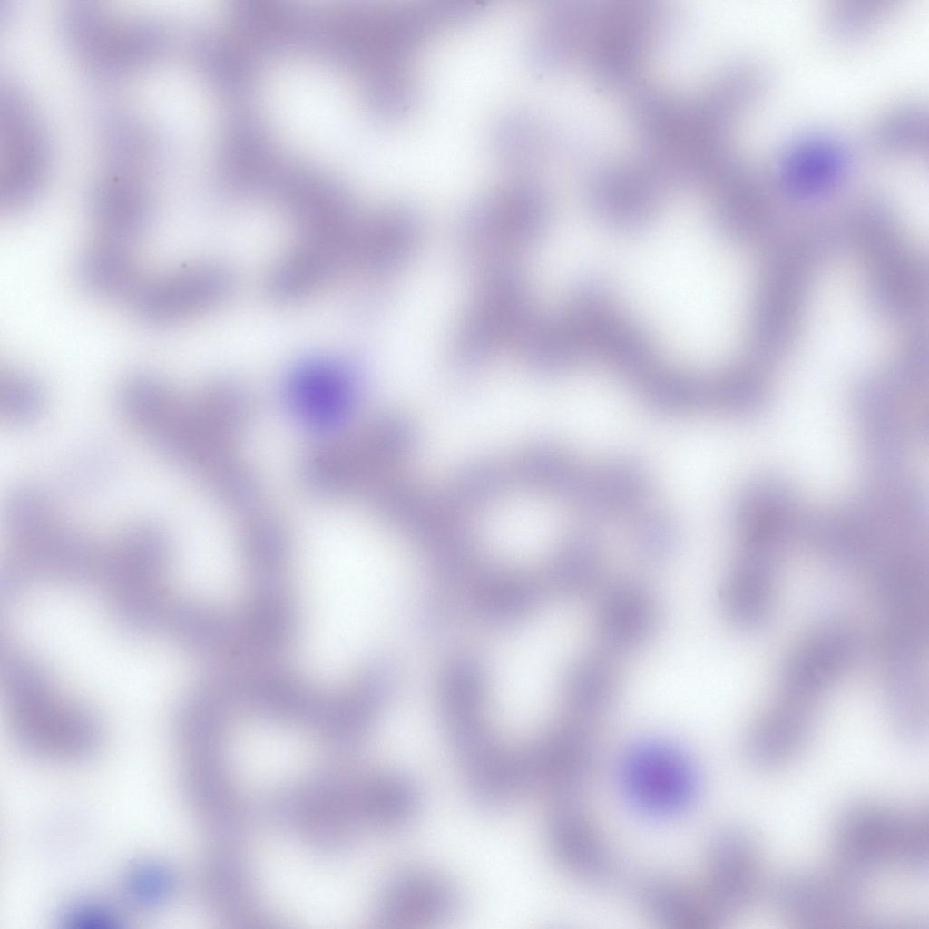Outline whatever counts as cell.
Instances as JSON below:
<instances>
[{
    "label": "cell",
    "instance_id": "1f68e13d",
    "mask_svg": "<svg viewBox=\"0 0 929 929\" xmlns=\"http://www.w3.org/2000/svg\"><path fill=\"white\" fill-rule=\"evenodd\" d=\"M128 894L143 905H155L168 898L173 888V877L163 865L143 863L136 865L127 876Z\"/></svg>",
    "mask_w": 929,
    "mask_h": 929
},
{
    "label": "cell",
    "instance_id": "4fadbf2b",
    "mask_svg": "<svg viewBox=\"0 0 929 929\" xmlns=\"http://www.w3.org/2000/svg\"><path fill=\"white\" fill-rule=\"evenodd\" d=\"M759 880L760 855L751 835L738 827L719 831L709 844L701 889L722 922L750 905Z\"/></svg>",
    "mask_w": 929,
    "mask_h": 929
},
{
    "label": "cell",
    "instance_id": "ffe728a7",
    "mask_svg": "<svg viewBox=\"0 0 929 929\" xmlns=\"http://www.w3.org/2000/svg\"><path fill=\"white\" fill-rule=\"evenodd\" d=\"M816 716V709L776 699L748 733L745 753L748 762L766 770L788 764L809 738Z\"/></svg>",
    "mask_w": 929,
    "mask_h": 929
},
{
    "label": "cell",
    "instance_id": "83f0119b",
    "mask_svg": "<svg viewBox=\"0 0 929 929\" xmlns=\"http://www.w3.org/2000/svg\"><path fill=\"white\" fill-rule=\"evenodd\" d=\"M870 138L881 152L921 156L927 151V111L920 103H913L892 108L875 122Z\"/></svg>",
    "mask_w": 929,
    "mask_h": 929
},
{
    "label": "cell",
    "instance_id": "3957f363",
    "mask_svg": "<svg viewBox=\"0 0 929 929\" xmlns=\"http://www.w3.org/2000/svg\"><path fill=\"white\" fill-rule=\"evenodd\" d=\"M832 842L835 864L860 878L885 867L921 874L928 867V808L856 804L837 818Z\"/></svg>",
    "mask_w": 929,
    "mask_h": 929
},
{
    "label": "cell",
    "instance_id": "d6a6232c",
    "mask_svg": "<svg viewBox=\"0 0 929 929\" xmlns=\"http://www.w3.org/2000/svg\"><path fill=\"white\" fill-rule=\"evenodd\" d=\"M606 670L597 664H585L573 678L574 693L581 701L579 707L594 712L604 707L605 699L608 700L611 692V680Z\"/></svg>",
    "mask_w": 929,
    "mask_h": 929
},
{
    "label": "cell",
    "instance_id": "8992f818",
    "mask_svg": "<svg viewBox=\"0 0 929 929\" xmlns=\"http://www.w3.org/2000/svg\"><path fill=\"white\" fill-rule=\"evenodd\" d=\"M862 878L835 865L777 877L770 886L772 906L785 920L808 928L844 927L864 909Z\"/></svg>",
    "mask_w": 929,
    "mask_h": 929
},
{
    "label": "cell",
    "instance_id": "603a6c76",
    "mask_svg": "<svg viewBox=\"0 0 929 929\" xmlns=\"http://www.w3.org/2000/svg\"><path fill=\"white\" fill-rule=\"evenodd\" d=\"M77 274L82 285L92 294L129 302L145 278L130 244L103 238L82 252Z\"/></svg>",
    "mask_w": 929,
    "mask_h": 929
},
{
    "label": "cell",
    "instance_id": "6da1fadb",
    "mask_svg": "<svg viewBox=\"0 0 929 929\" xmlns=\"http://www.w3.org/2000/svg\"><path fill=\"white\" fill-rule=\"evenodd\" d=\"M259 100L279 140L317 165L349 171L367 140L357 89L323 63L279 61L266 72Z\"/></svg>",
    "mask_w": 929,
    "mask_h": 929
},
{
    "label": "cell",
    "instance_id": "30bf717a",
    "mask_svg": "<svg viewBox=\"0 0 929 929\" xmlns=\"http://www.w3.org/2000/svg\"><path fill=\"white\" fill-rule=\"evenodd\" d=\"M230 288L231 278L225 268L196 263L144 278L130 303L142 321L168 326L214 308Z\"/></svg>",
    "mask_w": 929,
    "mask_h": 929
},
{
    "label": "cell",
    "instance_id": "e0dca14e",
    "mask_svg": "<svg viewBox=\"0 0 929 929\" xmlns=\"http://www.w3.org/2000/svg\"><path fill=\"white\" fill-rule=\"evenodd\" d=\"M546 835L553 856L574 876L594 884L611 876V856L581 796L551 802Z\"/></svg>",
    "mask_w": 929,
    "mask_h": 929
},
{
    "label": "cell",
    "instance_id": "9c48e42d",
    "mask_svg": "<svg viewBox=\"0 0 929 929\" xmlns=\"http://www.w3.org/2000/svg\"><path fill=\"white\" fill-rule=\"evenodd\" d=\"M858 644L855 631L844 622L830 621L819 625L787 657L777 699L817 709L819 698L853 664Z\"/></svg>",
    "mask_w": 929,
    "mask_h": 929
},
{
    "label": "cell",
    "instance_id": "9a60e30c",
    "mask_svg": "<svg viewBox=\"0 0 929 929\" xmlns=\"http://www.w3.org/2000/svg\"><path fill=\"white\" fill-rule=\"evenodd\" d=\"M664 181L666 179L650 160L612 165L593 179L591 204L609 226L637 230L654 212Z\"/></svg>",
    "mask_w": 929,
    "mask_h": 929
},
{
    "label": "cell",
    "instance_id": "5b68a950",
    "mask_svg": "<svg viewBox=\"0 0 929 929\" xmlns=\"http://www.w3.org/2000/svg\"><path fill=\"white\" fill-rule=\"evenodd\" d=\"M283 814L311 844L322 849L342 848L354 842L367 816L365 776H327L293 790Z\"/></svg>",
    "mask_w": 929,
    "mask_h": 929
},
{
    "label": "cell",
    "instance_id": "277c9868",
    "mask_svg": "<svg viewBox=\"0 0 929 929\" xmlns=\"http://www.w3.org/2000/svg\"><path fill=\"white\" fill-rule=\"evenodd\" d=\"M621 789L644 817L670 818L691 806L699 773L689 755L670 742L642 740L630 747L619 768Z\"/></svg>",
    "mask_w": 929,
    "mask_h": 929
},
{
    "label": "cell",
    "instance_id": "ac0fdd59",
    "mask_svg": "<svg viewBox=\"0 0 929 929\" xmlns=\"http://www.w3.org/2000/svg\"><path fill=\"white\" fill-rule=\"evenodd\" d=\"M526 297L513 272L494 274L468 315L457 341L465 357H478L523 330L527 319Z\"/></svg>",
    "mask_w": 929,
    "mask_h": 929
},
{
    "label": "cell",
    "instance_id": "cb8c5ba5",
    "mask_svg": "<svg viewBox=\"0 0 929 929\" xmlns=\"http://www.w3.org/2000/svg\"><path fill=\"white\" fill-rule=\"evenodd\" d=\"M206 871L208 896L221 920L241 924L261 920V908L251 876L238 856L219 854Z\"/></svg>",
    "mask_w": 929,
    "mask_h": 929
},
{
    "label": "cell",
    "instance_id": "f1b7e54d",
    "mask_svg": "<svg viewBox=\"0 0 929 929\" xmlns=\"http://www.w3.org/2000/svg\"><path fill=\"white\" fill-rule=\"evenodd\" d=\"M894 0H838L828 4L823 22L839 38L861 36L883 23L895 8Z\"/></svg>",
    "mask_w": 929,
    "mask_h": 929
},
{
    "label": "cell",
    "instance_id": "4316f807",
    "mask_svg": "<svg viewBox=\"0 0 929 929\" xmlns=\"http://www.w3.org/2000/svg\"><path fill=\"white\" fill-rule=\"evenodd\" d=\"M481 526L485 537L498 544L526 546L551 526V521L541 501L525 494L493 505Z\"/></svg>",
    "mask_w": 929,
    "mask_h": 929
},
{
    "label": "cell",
    "instance_id": "4dcf8cb0",
    "mask_svg": "<svg viewBox=\"0 0 929 929\" xmlns=\"http://www.w3.org/2000/svg\"><path fill=\"white\" fill-rule=\"evenodd\" d=\"M43 403L42 389L34 377L16 370L2 375L1 407L7 420L15 423L34 420L41 413Z\"/></svg>",
    "mask_w": 929,
    "mask_h": 929
},
{
    "label": "cell",
    "instance_id": "8fae6325",
    "mask_svg": "<svg viewBox=\"0 0 929 929\" xmlns=\"http://www.w3.org/2000/svg\"><path fill=\"white\" fill-rule=\"evenodd\" d=\"M355 373L344 362L327 357L305 359L288 374L286 405L306 427L324 435L340 429L356 396Z\"/></svg>",
    "mask_w": 929,
    "mask_h": 929
},
{
    "label": "cell",
    "instance_id": "2e32d148",
    "mask_svg": "<svg viewBox=\"0 0 929 929\" xmlns=\"http://www.w3.org/2000/svg\"><path fill=\"white\" fill-rule=\"evenodd\" d=\"M352 230L302 233L300 240L272 269L270 295L280 301L303 298L322 287L341 266L350 264Z\"/></svg>",
    "mask_w": 929,
    "mask_h": 929
},
{
    "label": "cell",
    "instance_id": "7a4b0ae2",
    "mask_svg": "<svg viewBox=\"0 0 929 929\" xmlns=\"http://www.w3.org/2000/svg\"><path fill=\"white\" fill-rule=\"evenodd\" d=\"M15 738L37 754L78 756L88 753L101 736L97 719L86 708L64 699L44 667L20 656L2 670Z\"/></svg>",
    "mask_w": 929,
    "mask_h": 929
},
{
    "label": "cell",
    "instance_id": "44dd1931",
    "mask_svg": "<svg viewBox=\"0 0 929 929\" xmlns=\"http://www.w3.org/2000/svg\"><path fill=\"white\" fill-rule=\"evenodd\" d=\"M89 212L100 238L127 244L151 227L153 214L147 192L122 178L108 179L94 188Z\"/></svg>",
    "mask_w": 929,
    "mask_h": 929
},
{
    "label": "cell",
    "instance_id": "f546056e",
    "mask_svg": "<svg viewBox=\"0 0 929 929\" xmlns=\"http://www.w3.org/2000/svg\"><path fill=\"white\" fill-rule=\"evenodd\" d=\"M602 628L614 641L630 643L644 635L651 620L648 600L638 592L621 591L606 604Z\"/></svg>",
    "mask_w": 929,
    "mask_h": 929
},
{
    "label": "cell",
    "instance_id": "7402d4cb",
    "mask_svg": "<svg viewBox=\"0 0 929 929\" xmlns=\"http://www.w3.org/2000/svg\"><path fill=\"white\" fill-rule=\"evenodd\" d=\"M639 901L657 923L674 929H714L723 923L701 888H694L669 875L644 879Z\"/></svg>",
    "mask_w": 929,
    "mask_h": 929
},
{
    "label": "cell",
    "instance_id": "ba28073f",
    "mask_svg": "<svg viewBox=\"0 0 929 929\" xmlns=\"http://www.w3.org/2000/svg\"><path fill=\"white\" fill-rule=\"evenodd\" d=\"M594 763L589 737L574 727L552 730L513 754L518 796L539 791L550 802L581 796Z\"/></svg>",
    "mask_w": 929,
    "mask_h": 929
},
{
    "label": "cell",
    "instance_id": "52a82bcc",
    "mask_svg": "<svg viewBox=\"0 0 929 929\" xmlns=\"http://www.w3.org/2000/svg\"><path fill=\"white\" fill-rule=\"evenodd\" d=\"M531 406L525 396L504 394L452 403L437 416L432 443L454 457L510 445L525 436Z\"/></svg>",
    "mask_w": 929,
    "mask_h": 929
},
{
    "label": "cell",
    "instance_id": "836d02e7",
    "mask_svg": "<svg viewBox=\"0 0 929 929\" xmlns=\"http://www.w3.org/2000/svg\"><path fill=\"white\" fill-rule=\"evenodd\" d=\"M122 920L112 910L95 904L73 906L64 915L62 922L73 928L107 929L119 927Z\"/></svg>",
    "mask_w": 929,
    "mask_h": 929
},
{
    "label": "cell",
    "instance_id": "484cf974",
    "mask_svg": "<svg viewBox=\"0 0 929 929\" xmlns=\"http://www.w3.org/2000/svg\"><path fill=\"white\" fill-rule=\"evenodd\" d=\"M414 236L413 222L398 214L358 225L351 265L370 273L386 271L406 256Z\"/></svg>",
    "mask_w": 929,
    "mask_h": 929
},
{
    "label": "cell",
    "instance_id": "5bb4252c",
    "mask_svg": "<svg viewBox=\"0 0 929 929\" xmlns=\"http://www.w3.org/2000/svg\"><path fill=\"white\" fill-rule=\"evenodd\" d=\"M460 906L457 891L447 879L427 869L409 868L385 885L375 920L389 928L431 926L452 920Z\"/></svg>",
    "mask_w": 929,
    "mask_h": 929
},
{
    "label": "cell",
    "instance_id": "7c38bea8",
    "mask_svg": "<svg viewBox=\"0 0 929 929\" xmlns=\"http://www.w3.org/2000/svg\"><path fill=\"white\" fill-rule=\"evenodd\" d=\"M656 8L622 1L598 7L589 42V58L607 83L629 79L636 71L655 30Z\"/></svg>",
    "mask_w": 929,
    "mask_h": 929
},
{
    "label": "cell",
    "instance_id": "d4e9b609",
    "mask_svg": "<svg viewBox=\"0 0 929 929\" xmlns=\"http://www.w3.org/2000/svg\"><path fill=\"white\" fill-rule=\"evenodd\" d=\"M777 573L739 561L723 589V604L730 619L744 628L763 625L772 613Z\"/></svg>",
    "mask_w": 929,
    "mask_h": 929
},
{
    "label": "cell",
    "instance_id": "d6986e66",
    "mask_svg": "<svg viewBox=\"0 0 929 929\" xmlns=\"http://www.w3.org/2000/svg\"><path fill=\"white\" fill-rule=\"evenodd\" d=\"M851 161L850 151L840 139L822 132L804 134L778 155L776 181L793 196L819 195L844 181Z\"/></svg>",
    "mask_w": 929,
    "mask_h": 929
}]
</instances>
